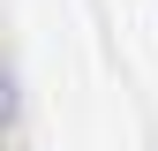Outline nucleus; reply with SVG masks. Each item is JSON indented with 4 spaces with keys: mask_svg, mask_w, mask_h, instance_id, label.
I'll use <instances>...</instances> for the list:
<instances>
[{
    "mask_svg": "<svg viewBox=\"0 0 158 151\" xmlns=\"http://www.w3.org/2000/svg\"><path fill=\"white\" fill-rule=\"evenodd\" d=\"M15 121V91H8V76H0V128Z\"/></svg>",
    "mask_w": 158,
    "mask_h": 151,
    "instance_id": "1",
    "label": "nucleus"
}]
</instances>
